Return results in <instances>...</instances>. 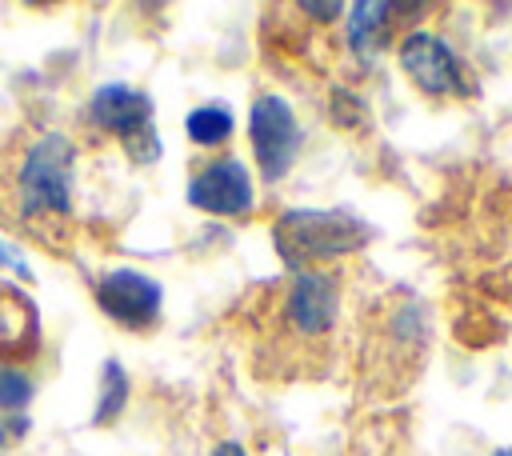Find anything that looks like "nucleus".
I'll list each match as a JSON object with an SVG mask.
<instances>
[{
  "label": "nucleus",
  "mask_w": 512,
  "mask_h": 456,
  "mask_svg": "<svg viewBox=\"0 0 512 456\" xmlns=\"http://www.w3.org/2000/svg\"><path fill=\"white\" fill-rule=\"evenodd\" d=\"M328 120H332L336 128H360V124L368 120L364 96L352 92V88H344V84H336V88H332V100H328Z\"/></svg>",
  "instance_id": "obj_14"
},
{
  "label": "nucleus",
  "mask_w": 512,
  "mask_h": 456,
  "mask_svg": "<svg viewBox=\"0 0 512 456\" xmlns=\"http://www.w3.org/2000/svg\"><path fill=\"white\" fill-rule=\"evenodd\" d=\"M40 308L16 284H0V364L24 368L40 352Z\"/></svg>",
  "instance_id": "obj_9"
},
{
  "label": "nucleus",
  "mask_w": 512,
  "mask_h": 456,
  "mask_svg": "<svg viewBox=\"0 0 512 456\" xmlns=\"http://www.w3.org/2000/svg\"><path fill=\"white\" fill-rule=\"evenodd\" d=\"M188 204L220 220H248L256 208L248 164L240 156H220V160L200 164L188 176Z\"/></svg>",
  "instance_id": "obj_8"
},
{
  "label": "nucleus",
  "mask_w": 512,
  "mask_h": 456,
  "mask_svg": "<svg viewBox=\"0 0 512 456\" xmlns=\"http://www.w3.org/2000/svg\"><path fill=\"white\" fill-rule=\"evenodd\" d=\"M88 120L104 136H112L128 152V160H136V164H156L160 160L156 108H152L148 92L128 88L120 80H108L88 96Z\"/></svg>",
  "instance_id": "obj_3"
},
{
  "label": "nucleus",
  "mask_w": 512,
  "mask_h": 456,
  "mask_svg": "<svg viewBox=\"0 0 512 456\" xmlns=\"http://www.w3.org/2000/svg\"><path fill=\"white\" fill-rule=\"evenodd\" d=\"M96 308L128 328V332H152L160 324V308H164V288L156 276L140 272V268H108L96 276L92 284Z\"/></svg>",
  "instance_id": "obj_6"
},
{
  "label": "nucleus",
  "mask_w": 512,
  "mask_h": 456,
  "mask_svg": "<svg viewBox=\"0 0 512 456\" xmlns=\"http://www.w3.org/2000/svg\"><path fill=\"white\" fill-rule=\"evenodd\" d=\"M392 16H400V8L396 4H368V0H360V4H352L348 8V20H344V36H348V48L356 52V56H364V60H372V56H380L388 44H392V32H396V20Z\"/></svg>",
  "instance_id": "obj_10"
},
{
  "label": "nucleus",
  "mask_w": 512,
  "mask_h": 456,
  "mask_svg": "<svg viewBox=\"0 0 512 456\" xmlns=\"http://www.w3.org/2000/svg\"><path fill=\"white\" fill-rule=\"evenodd\" d=\"M280 316L296 340H324L340 316V276L332 268L292 272Z\"/></svg>",
  "instance_id": "obj_7"
},
{
  "label": "nucleus",
  "mask_w": 512,
  "mask_h": 456,
  "mask_svg": "<svg viewBox=\"0 0 512 456\" xmlns=\"http://www.w3.org/2000/svg\"><path fill=\"white\" fill-rule=\"evenodd\" d=\"M72 172L76 144L64 132L32 136L8 176V192L0 196V216L24 236L44 240V248H60L72 232Z\"/></svg>",
  "instance_id": "obj_1"
},
{
  "label": "nucleus",
  "mask_w": 512,
  "mask_h": 456,
  "mask_svg": "<svg viewBox=\"0 0 512 456\" xmlns=\"http://www.w3.org/2000/svg\"><path fill=\"white\" fill-rule=\"evenodd\" d=\"M396 60L404 68V76L416 84V92L432 96V100H448V96H468L472 80L456 56V48L432 32V28H412L404 32V40L396 44Z\"/></svg>",
  "instance_id": "obj_5"
},
{
  "label": "nucleus",
  "mask_w": 512,
  "mask_h": 456,
  "mask_svg": "<svg viewBox=\"0 0 512 456\" xmlns=\"http://www.w3.org/2000/svg\"><path fill=\"white\" fill-rule=\"evenodd\" d=\"M0 268L16 272V280H36V276H32V264L24 260V252H20L16 244H8V240H0Z\"/></svg>",
  "instance_id": "obj_15"
},
{
  "label": "nucleus",
  "mask_w": 512,
  "mask_h": 456,
  "mask_svg": "<svg viewBox=\"0 0 512 456\" xmlns=\"http://www.w3.org/2000/svg\"><path fill=\"white\" fill-rule=\"evenodd\" d=\"M184 132H188V140L200 144V148H220V144L232 140L236 116H232L228 104H200V108H192V112L184 116Z\"/></svg>",
  "instance_id": "obj_11"
},
{
  "label": "nucleus",
  "mask_w": 512,
  "mask_h": 456,
  "mask_svg": "<svg viewBox=\"0 0 512 456\" xmlns=\"http://www.w3.org/2000/svg\"><path fill=\"white\" fill-rule=\"evenodd\" d=\"M492 456H512V448H500V452H492Z\"/></svg>",
  "instance_id": "obj_17"
},
{
  "label": "nucleus",
  "mask_w": 512,
  "mask_h": 456,
  "mask_svg": "<svg viewBox=\"0 0 512 456\" xmlns=\"http://www.w3.org/2000/svg\"><path fill=\"white\" fill-rule=\"evenodd\" d=\"M208 456H248V452H244V444H236V440H220Z\"/></svg>",
  "instance_id": "obj_16"
},
{
  "label": "nucleus",
  "mask_w": 512,
  "mask_h": 456,
  "mask_svg": "<svg viewBox=\"0 0 512 456\" xmlns=\"http://www.w3.org/2000/svg\"><path fill=\"white\" fill-rule=\"evenodd\" d=\"M248 144L256 156V168L268 184L284 180L304 148V128L296 120V108L280 92H260L248 108Z\"/></svg>",
  "instance_id": "obj_4"
},
{
  "label": "nucleus",
  "mask_w": 512,
  "mask_h": 456,
  "mask_svg": "<svg viewBox=\"0 0 512 456\" xmlns=\"http://www.w3.org/2000/svg\"><path fill=\"white\" fill-rule=\"evenodd\" d=\"M32 396H36V380L16 364H0V412L16 416L32 404Z\"/></svg>",
  "instance_id": "obj_13"
},
{
  "label": "nucleus",
  "mask_w": 512,
  "mask_h": 456,
  "mask_svg": "<svg viewBox=\"0 0 512 456\" xmlns=\"http://www.w3.org/2000/svg\"><path fill=\"white\" fill-rule=\"evenodd\" d=\"M372 240V228L348 208H288L272 224V248L292 268H320L348 252H360Z\"/></svg>",
  "instance_id": "obj_2"
},
{
  "label": "nucleus",
  "mask_w": 512,
  "mask_h": 456,
  "mask_svg": "<svg viewBox=\"0 0 512 456\" xmlns=\"http://www.w3.org/2000/svg\"><path fill=\"white\" fill-rule=\"evenodd\" d=\"M128 392H132V384H128V372L120 368V360H104V368H100V392H96V408H92V424L104 428V424L120 420V412L128 404Z\"/></svg>",
  "instance_id": "obj_12"
}]
</instances>
